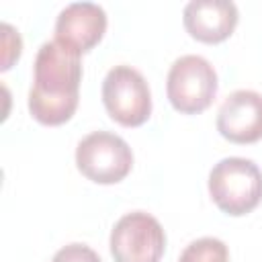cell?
<instances>
[{
	"label": "cell",
	"mask_w": 262,
	"mask_h": 262,
	"mask_svg": "<svg viewBox=\"0 0 262 262\" xmlns=\"http://www.w3.org/2000/svg\"><path fill=\"white\" fill-rule=\"evenodd\" d=\"M82 53L51 39L45 41L33 63V86L29 90V113L47 127L68 123L80 102Z\"/></svg>",
	"instance_id": "1"
},
{
	"label": "cell",
	"mask_w": 262,
	"mask_h": 262,
	"mask_svg": "<svg viewBox=\"0 0 262 262\" xmlns=\"http://www.w3.org/2000/svg\"><path fill=\"white\" fill-rule=\"evenodd\" d=\"M209 194L221 213L248 215L262 203V170L248 158H223L209 172Z\"/></svg>",
	"instance_id": "2"
},
{
	"label": "cell",
	"mask_w": 262,
	"mask_h": 262,
	"mask_svg": "<svg viewBox=\"0 0 262 262\" xmlns=\"http://www.w3.org/2000/svg\"><path fill=\"white\" fill-rule=\"evenodd\" d=\"M219 82L217 72L201 55H182L174 59L166 78V94L174 111L182 115H199L215 100Z\"/></svg>",
	"instance_id": "3"
},
{
	"label": "cell",
	"mask_w": 262,
	"mask_h": 262,
	"mask_svg": "<svg viewBox=\"0 0 262 262\" xmlns=\"http://www.w3.org/2000/svg\"><path fill=\"white\" fill-rule=\"evenodd\" d=\"M102 104L115 123L139 127L151 115V90L139 70L121 63L102 80Z\"/></svg>",
	"instance_id": "4"
},
{
	"label": "cell",
	"mask_w": 262,
	"mask_h": 262,
	"mask_svg": "<svg viewBox=\"0 0 262 262\" xmlns=\"http://www.w3.org/2000/svg\"><path fill=\"white\" fill-rule=\"evenodd\" d=\"M76 166L82 176L96 184H117L131 172L133 151L121 135L92 131L76 147Z\"/></svg>",
	"instance_id": "5"
},
{
	"label": "cell",
	"mask_w": 262,
	"mask_h": 262,
	"mask_svg": "<svg viewBox=\"0 0 262 262\" xmlns=\"http://www.w3.org/2000/svg\"><path fill=\"white\" fill-rule=\"evenodd\" d=\"M108 248L115 262H160L166 250V233L154 215L131 211L113 225Z\"/></svg>",
	"instance_id": "6"
},
{
	"label": "cell",
	"mask_w": 262,
	"mask_h": 262,
	"mask_svg": "<svg viewBox=\"0 0 262 262\" xmlns=\"http://www.w3.org/2000/svg\"><path fill=\"white\" fill-rule=\"evenodd\" d=\"M217 131L223 139L248 145L262 139V94L233 90L217 113Z\"/></svg>",
	"instance_id": "7"
},
{
	"label": "cell",
	"mask_w": 262,
	"mask_h": 262,
	"mask_svg": "<svg viewBox=\"0 0 262 262\" xmlns=\"http://www.w3.org/2000/svg\"><path fill=\"white\" fill-rule=\"evenodd\" d=\"M106 12L94 2H72L55 18V39L78 53L94 49L106 33Z\"/></svg>",
	"instance_id": "8"
},
{
	"label": "cell",
	"mask_w": 262,
	"mask_h": 262,
	"mask_svg": "<svg viewBox=\"0 0 262 262\" xmlns=\"http://www.w3.org/2000/svg\"><path fill=\"white\" fill-rule=\"evenodd\" d=\"M239 12L231 0H192L182 10L186 33L207 45L229 39L237 27Z\"/></svg>",
	"instance_id": "9"
},
{
	"label": "cell",
	"mask_w": 262,
	"mask_h": 262,
	"mask_svg": "<svg viewBox=\"0 0 262 262\" xmlns=\"http://www.w3.org/2000/svg\"><path fill=\"white\" fill-rule=\"evenodd\" d=\"M178 262H229V250L217 237H199L182 250Z\"/></svg>",
	"instance_id": "10"
},
{
	"label": "cell",
	"mask_w": 262,
	"mask_h": 262,
	"mask_svg": "<svg viewBox=\"0 0 262 262\" xmlns=\"http://www.w3.org/2000/svg\"><path fill=\"white\" fill-rule=\"evenodd\" d=\"M51 262H102V260L86 244H68L53 254Z\"/></svg>",
	"instance_id": "11"
},
{
	"label": "cell",
	"mask_w": 262,
	"mask_h": 262,
	"mask_svg": "<svg viewBox=\"0 0 262 262\" xmlns=\"http://www.w3.org/2000/svg\"><path fill=\"white\" fill-rule=\"evenodd\" d=\"M2 31H4V61H2V70H8L12 66L14 59L20 57V49H23V43H20V35L18 31H14L8 23L2 25Z\"/></svg>",
	"instance_id": "12"
}]
</instances>
